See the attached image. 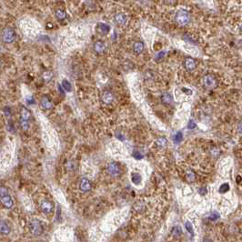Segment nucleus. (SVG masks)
<instances>
[{"label":"nucleus","mask_w":242,"mask_h":242,"mask_svg":"<svg viewBox=\"0 0 242 242\" xmlns=\"http://www.w3.org/2000/svg\"><path fill=\"white\" fill-rule=\"evenodd\" d=\"M131 180H132V182H133L135 185H138V184H140V183H141V181H142V178H141V176H140L139 174H137V173H134V174H132Z\"/></svg>","instance_id":"nucleus-21"},{"label":"nucleus","mask_w":242,"mask_h":242,"mask_svg":"<svg viewBox=\"0 0 242 242\" xmlns=\"http://www.w3.org/2000/svg\"><path fill=\"white\" fill-rule=\"evenodd\" d=\"M56 18H58V19L63 20L64 18H66L67 14H66V12H65L64 10H62V9H58V10L56 11Z\"/></svg>","instance_id":"nucleus-22"},{"label":"nucleus","mask_w":242,"mask_h":242,"mask_svg":"<svg viewBox=\"0 0 242 242\" xmlns=\"http://www.w3.org/2000/svg\"><path fill=\"white\" fill-rule=\"evenodd\" d=\"M143 50H144V44L142 43L141 41L135 42L134 45H133V51H134V53L137 54V55H138V54L143 52Z\"/></svg>","instance_id":"nucleus-15"},{"label":"nucleus","mask_w":242,"mask_h":242,"mask_svg":"<svg viewBox=\"0 0 242 242\" xmlns=\"http://www.w3.org/2000/svg\"><path fill=\"white\" fill-rule=\"evenodd\" d=\"M94 50L98 53V54H102L105 52L106 50V44L104 41H101V40H98L97 41L96 43L94 44Z\"/></svg>","instance_id":"nucleus-12"},{"label":"nucleus","mask_w":242,"mask_h":242,"mask_svg":"<svg viewBox=\"0 0 242 242\" xmlns=\"http://www.w3.org/2000/svg\"><path fill=\"white\" fill-rule=\"evenodd\" d=\"M107 171L112 177H118L120 174V167L117 162H110L107 166Z\"/></svg>","instance_id":"nucleus-7"},{"label":"nucleus","mask_w":242,"mask_h":242,"mask_svg":"<svg viewBox=\"0 0 242 242\" xmlns=\"http://www.w3.org/2000/svg\"><path fill=\"white\" fill-rule=\"evenodd\" d=\"M182 234V230L180 229V227H175L172 230V235L175 237H178Z\"/></svg>","instance_id":"nucleus-25"},{"label":"nucleus","mask_w":242,"mask_h":242,"mask_svg":"<svg viewBox=\"0 0 242 242\" xmlns=\"http://www.w3.org/2000/svg\"><path fill=\"white\" fill-rule=\"evenodd\" d=\"M185 227H186L187 230H188L191 235H193V227H192V225H191V223H190L189 221H187L186 223H185Z\"/></svg>","instance_id":"nucleus-28"},{"label":"nucleus","mask_w":242,"mask_h":242,"mask_svg":"<svg viewBox=\"0 0 242 242\" xmlns=\"http://www.w3.org/2000/svg\"><path fill=\"white\" fill-rule=\"evenodd\" d=\"M101 98H102V101L105 104L109 105L114 100V96H113V93L110 90H104L103 93H102Z\"/></svg>","instance_id":"nucleus-9"},{"label":"nucleus","mask_w":242,"mask_h":242,"mask_svg":"<svg viewBox=\"0 0 242 242\" xmlns=\"http://www.w3.org/2000/svg\"><path fill=\"white\" fill-rule=\"evenodd\" d=\"M175 20L180 26H186L190 22V14L185 9H179L175 15Z\"/></svg>","instance_id":"nucleus-1"},{"label":"nucleus","mask_w":242,"mask_h":242,"mask_svg":"<svg viewBox=\"0 0 242 242\" xmlns=\"http://www.w3.org/2000/svg\"><path fill=\"white\" fill-rule=\"evenodd\" d=\"M1 37L4 43H12L16 39V32L11 27H6L2 31Z\"/></svg>","instance_id":"nucleus-5"},{"label":"nucleus","mask_w":242,"mask_h":242,"mask_svg":"<svg viewBox=\"0 0 242 242\" xmlns=\"http://www.w3.org/2000/svg\"><path fill=\"white\" fill-rule=\"evenodd\" d=\"M238 33L242 36V21L238 24Z\"/></svg>","instance_id":"nucleus-34"},{"label":"nucleus","mask_w":242,"mask_h":242,"mask_svg":"<svg viewBox=\"0 0 242 242\" xmlns=\"http://www.w3.org/2000/svg\"><path fill=\"white\" fill-rule=\"evenodd\" d=\"M80 189L83 192H88L91 189V183L87 178H82L80 180Z\"/></svg>","instance_id":"nucleus-11"},{"label":"nucleus","mask_w":242,"mask_h":242,"mask_svg":"<svg viewBox=\"0 0 242 242\" xmlns=\"http://www.w3.org/2000/svg\"><path fill=\"white\" fill-rule=\"evenodd\" d=\"M62 88H63V89H64L65 91H67V92H70L71 90H72V87H71V84H70L69 81L67 80V79H64V80L62 81Z\"/></svg>","instance_id":"nucleus-20"},{"label":"nucleus","mask_w":242,"mask_h":242,"mask_svg":"<svg viewBox=\"0 0 242 242\" xmlns=\"http://www.w3.org/2000/svg\"><path fill=\"white\" fill-rule=\"evenodd\" d=\"M161 101L166 105H169V104H171L173 102V97L169 93L167 92V93H164L161 96Z\"/></svg>","instance_id":"nucleus-17"},{"label":"nucleus","mask_w":242,"mask_h":242,"mask_svg":"<svg viewBox=\"0 0 242 242\" xmlns=\"http://www.w3.org/2000/svg\"><path fill=\"white\" fill-rule=\"evenodd\" d=\"M184 67L188 71H193L196 69L197 67V63L196 61L192 58H187L186 59L184 60Z\"/></svg>","instance_id":"nucleus-10"},{"label":"nucleus","mask_w":242,"mask_h":242,"mask_svg":"<svg viewBox=\"0 0 242 242\" xmlns=\"http://www.w3.org/2000/svg\"><path fill=\"white\" fill-rule=\"evenodd\" d=\"M230 189V185L227 184V183H224V184H222L221 186H220V188H219V192L220 193H225V192H227V190Z\"/></svg>","instance_id":"nucleus-24"},{"label":"nucleus","mask_w":242,"mask_h":242,"mask_svg":"<svg viewBox=\"0 0 242 242\" xmlns=\"http://www.w3.org/2000/svg\"><path fill=\"white\" fill-rule=\"evenodd\" d=\"M0 198H1V202L7 208H11L13 207V200L12 197L9 195L7 189L4 187H1L0 189Z\"/></svg>","instance_id":"nucleus-3"},{"label":"nucleus","mask_w":242,"mask_h":242,"mask_svg":"<svg viewBox=\"0 0 242 242\" xmlns=\"http://www.w3.org/2000/svg\"><path fill=\"white\" fill-rule=\"evenodd\" d=\"M40 105H41V107L44 108V109H50V108H52V102H51L50 98L48 96H44L43 97L41 98Z\"/></svg>","instance_id":"nucleus-14"},{"label":"nucleus","mask_w":242,"mask_h":242,"mask_svg":"<svg viewBox=\"0 0 242 242\" xmlns=\"http://www.w3.org/2000/svg\"><path fill=\"white\" fill-rule=\"evenodd\" d=\"M20 125H21L22 129H23L24 130H27L28 129H29V121L20 119Z\"/></svg>","instance_id":"nucleus-26"},{"label":"nucleus","mask_w":242,"mask_h":242,"mask_svg":"<svg viewBox=\"0 0 242 242\" xmlns=\"http://www.w3.org/2000/svg\"><path fill=\"white\" fill-rule=\"evenodd\" d=\"M39 207H40V209L42 210V212H44L47 215L51 214V213L53 212V209H54V204L50 200L46 199V198H43L40 201Z\"/></svg>","instance_id":"nucleus-6"},{"label":"nucleus","mask_w":242,"mask_h":242,"mask_svg":"<svg viewBox=\"0 0 242 242\" xmlns=\"http://www.w3.org/2000/svg\"><path fill=\"white\" fill-rule=\"evenodd\" d=\"M202 82L208 89H215L219 86V80L213 74H206L202 78Z\"/></svg>","instance_id":"nucleus-2"},{"label":"nucleus","mask_w":242,"mask_h":242,"mask_svg":"<svg viewBox=\"0 0 242 242\" xmlns=\"http://www.w3.org/2000/svg\"><path fill=\"white\" fill-rule=\"evenodd\" d=\"M97 31L99 35L106 36L109 33L110 31V26L105 23H99L97 26Z\"/></svg>","instance_id":"nucleus-8"},{"label":"nucleus","mask_w":242,"mask_h":242,"mask_svg":"<svg viewBox=\"0 0 242 242\" xmlns=\"http://www.w3.org/2000/svg\"><path fill=\"white\" fill-rule=\"evenodd\" d=\"M156 144L159 148H165L167 146V139L165 137H159V138L156 139Z\"/></svg>","instance_id":"nucleus-19"},{"label":"nucleus","mask_w":242,"mask_h":242,"mask_svg":"<svg viewBox=\"0 0 242 242\" xmlns=\"http://www.w3.org/2000/svg\"><path fill=\"white\" fill-rule=\"evenodd\" d=\"M238 131L242 134V120L238 124Z\"/></svg>","instance_id":"nucleus-32"},{"label":"nucleus","mask_w":242,"mask_h":242,"mask_svg":"<svg viewBox=\"0 0 242 242\" xmlns=\"http://www.w3.org/2000/svg\"><path fill=\"white\" fill-rule=\"evenodd\" d=\"M0 230H1V234L3 236L8 235L10 233V227L7 222H5L3 220L1 221V224H0Z\"/></svg>","instance_id":"nucleus-16"},{"label":"nucleus","mask_w":242,"mask_h":242,"mask_svg":"<svg viewBox=\"0 0 242 242\" xmlns=\"http://www.w3.org/2000/svg\"><path fill=\"white\" fill-rule=\"evenodd\" d=\"M29 230L34 236H39L42 231H43V227H42L41 222L38 219H32L29 222Z\"/></svg>","instance_id":"nucleus-4"},{"label":"nucleus","mask_w":242,"mask_h":242,"mask_svg":"<svg viewBox=\"0 0 242 242\" xmlns=\"http://www.w3.org/2000/svg\"><path fill=\"white\" fill-rule=\"evenodd\" d=\"M164 56H165V51H160L158 55L156 56V61L161 60Z\"/></svg>","instance_id":"nucleus-29"},{"label":"nucleus","mask_w":242,"mask_h":242,"mask_svg":"<svg viewBox=\"0 0 242 242\" xmlns=\"http://www.w3.org/2000/svg\"><path fill=\"white\" fill-rule=\"evenodd\" d=\"M51 77H52V75H51V73H49V72H46V73L44 74V78H46V79H50Z\"/></svg>","instance_id":"nucleus-33"},{"label":"nucleus","mask_w":242,"mask_h":242,"mask_svg":"<svg viewBox=\"0 0 242 242\" xmlns=\"http://www.w3.org/2000/svg\"><path fill=\"white\" fill-rule=\"evenodd\" d=\"M115 23L119 26H125L126 23V17L125 14H123V13L117 14V15L115 16Z\"/></svg>","instance_id":"nucleus-13"},{"label":"nucleus","mask_w":242,"mask_h":242,"mask_svg":"<svg viewBox=\"0 0 242 242\" xmlns=\"http://www.w3.org/2000/svg\"><path fill=\"white\" fill-rule=\"evenodd\" d=\"M219 218V215L218 214L217 212H213L212 214L209 216V219H211V220H216V219H218Z\"/></svg>","instance_id":"nucleus-30"},{"label":"nucleus","mask_w":242,"mask_h":242,"mask_svg":"<svg viewBox=\"0 0 242 242\" xmlns=\"http://www.w3.org/2000/svg\"><path fill=\"white\" fill-rule=\"evenodd\" d=\"M203 242H212V241H211L209 238H206L203 239Z\"/></svg>","instance_id":"nucleus-35"},{"label":"nucleus","mask_w":242,"mask_h":242,"mask_svg":"<svg viewBox=\"0 0 242 242\" xmlns=\"http://www.w3.org/2000/svg\"><path fill=\"white\" fill-rule=\"evenodd\" d=\"M182 133L181 132H178L175 136H174V142L175 143H179V142L182 140Z\"/></svg>","instance_id":"nucleus-27"},{"label":"nucleus","mask_w":242,"mask_h":242,"mask_svg":"<svg viewBox=\"0 0 242 242\" xmlns=\"http://www.w3.org/2000/svg\"><path fill=\"white\" fill-rule=\"evenodd\" d=\"M195 126H196V123H195L193 120H189V125H188V127H189V129H193Z\"/></svg>","instance_id":"nucleus-31"},{"label":"nucleus","mask_w":242,"mask_h":242,"mask_svg":"<svg viewBox=\"0 0 242 242\" xmlns=\"http://www.w3.org/2000/svg\"><path fill=\"white\" fill-rule=\"evenodd\" d=\"M186 178H187V180L189 182H193L195 180V178H196V175H195V173L192 171V170H189V171L186 175Z\"/></svg>","instance_id":"nucleus-23"},{"label":"nucleus","mask_w":242,"mask_h":242,"mask_svg":"<svg viewBox=\"0 0 242 242\" xmlns=\"http://www.w3.org/2000/svg\"><path fill=\"white\" fill-rule=\"evenodd\" d=\"M30 117H31V115H30V112L28 111V110H27L26 107H22V109H21V118H20V119H22V120H26V121H29Z\"/></svg>","instance_id":"nucleus-18"}]
</instances>
